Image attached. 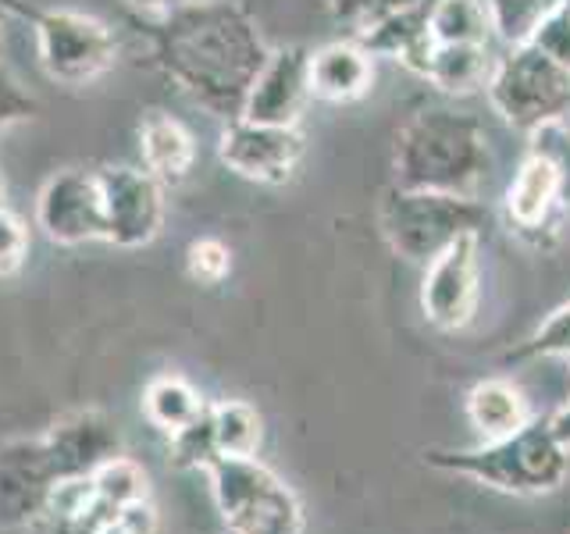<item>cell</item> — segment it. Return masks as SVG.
<instances>
[{
	"mask_svg": "<svg viewBox=\"0 0 570 534\" xmlns=\"http://www.w3.org/2000/svg\"><path fill=\"white\" fill-rule=\"evenodd\" d=\"M157 65L214 118H243V103L267 61V43L232 0H189L147 22Z\"/></svg>",
	"mask_w": 570,
	"mask_h": 534,
	"instance_id": "6da1fadb",
	"label": "cell"
},
{
	"mask_svg": "<svg viewBox=\"0 0 570 534\" xmlns=\"http://www.w3.org/2000/svg\"><path fill=\"white\" fill-rule=\"evenodd\" d=\"M392 171L400 189L450 192L481 200L492 175L489 132L471 111L428 107L396 132Z\"/></svg>",
	"mask_w": 570,
	"mask_h": 534,
	"instance_id": "7a4b0ae2",
	"label": "cell"
},
{
	"mask_svg": "<svg viewBox=\"0 0 570 534\" xmlns=\"http://www.w3.org/2000/svg\"><path fill=\"white\" fill-rule=\"evenodd\" d=\"M424 463L435 471H453L474 477L481 485L507 495H542L557 492L570 471V449L557 442L549 421H528L521 432L507 438L481 442L478 449L460 453H424Z\"/></svg>",
	"mask_w": 570,
	"mask_h": 534,
	"instance_id": "3957f363",
	"label": "cell"
},
{
	"mask_svg": "<svg viewBox=\"0 0 570 534\" xmlns=\"http://www.w3.org/2000/svg\"><path fill=\"white\" fill-rule=\"evenodd\" d=\"M382 236L410 264H428L445 246L463 236H481L489 225V207L450 192H424L392 186L379 207Z\"/></svg>",
	"mask_w": 570,
	"mask_h": 534,
	"instance_id": "277c9868",
	"label": "cell"
},
{
	"mask_svg": "<svg viewBox=\"0 0 570 534\" xmlns=\"http://www.w3.org/2000/svg\"><path fill=\"white\" fill-rule=\"evenodd\" d=\"M485 93L510 129L539 136L570 118V68L534 43H517L492 65Z\"/></svg>",
	"mask_w": 570,
	"mask_h": 534,
	"instance_id": "5b68a950",
	"label": "cell"
},
{
	"mask_svg": "<svg viewBox=\"0 0 570 534\" xmlns=\"http://www.w3.org/2000/svg\"><path fill=\"white\" fill-rule=\"evenodd\" d=\"M207 477L228 534H303L296 495L257 456H218L207 467Z\"/></svg>",
	"mask_w": 570,
	"mask_h": 534,
	"instance_id": "8992f818",
	"label": "cell"
},
{
	"mask_svg": "<svg viewBox=\"0 0 570 534\" xmlns=\"http://www.w3.org/2000/svg\"><path fill=\"white\" fill-rule=\"evenodd\" d=\"M36 53L43 71L61 86H89L115 65V32L86 11H36L32 18Z\"/></svg>",
	"mask_w": 570,
	"mask_h": 534,
	"instance_id": "52a82bcc",
	"label": "cell"
},
{
	"mask_svg": "<svg viewBox=\"0 0 570 534\" xmlns=\"http://www.w3.org/2000/svg\"><path fill=\"white\" fill-rule=\"evenodd\" d=\"M36 228L58 246H82L97 239L107 243L100 178L79 168L50 175L36 196Z\"/></svg>",
	"mask_w": 570,
	"mask_h": 534,
	"instance_id": "ba28073f",
	"label": "cell"
},
{
	"mask_svg": "<svg viewBox=\"0 0 570 534\" xmlns=\"http://www.w3.org/2000/svg\"><path fill=\"white\" fill-rule=\"evenodd\" d=\"M104 192L107 243L118 249L150 246L165 228V186L147 168H104L97 171Z\"/></svg>",
	"mask_w": 570,
	"mask_h": 534,
	"instance_id": "9c48e42d",
	"label": "cell"
},
{
	"mask_svg": "<svg viewBox=\"0 0 570 534\" xmlns=\"http://www.w3.org/2000/svg\"><path fill=\"white\" fill-rule=\"evenodd\" d=\"M218 157L239 178H249V182L261 186H278L299 165L303 136L296 125H264V121L236 118L222 132Z\"/></svg>",
	"mask_w": 570,
	"mask_h": 534,
	"instance_id": "30bf717a",
	"label": "cell"
},
{
	"mask_svg": "<svg viewBox=\"0 0 570 534\" xmlns=\"http://www.w3.org/2000/svg\"><path fill=\"white\" fill-rule=\"evenodd\" d=\"M478 307V236L450 243L439 257L424 264L421 314L442 332H456Z\"/></svg>",
	"mask_w": 570,
	"mask_h": 534,
	"instance_id": "8fae6325",
	"label": "cell"
},
{
	"mask_svg": "<svg viewBox=\"0 0 570 534\" xmlns=\"http://www.w3.org/2000/svg\"><path fill=\"white\" fill-rule=\"evenodd\" d=\"M58 474L43 438H11L0 445V527H26L47 513Z\"/></svg>",
	"mask_w": 570,
	"mask_h": 534,
	"instance_id": "7c38bea8",
	"label": "cell"
},
{
	"mask_svg": "<svg viewBox=\"0 0 570 534\" xmlns=\"http://www.w3.org/2000/svg\"><path fill=\"white\" fill-rule=\"evenodd\" d=\"M311 50L307 47H282L267 53L264 68L249 86L243 118L264 125H296L303 107L311 100Z\"/></svg>",
	"mask_w": 570,
	"mask_h": 534,
	"instance_id": "4fadbf2b",
	"label": "cell"
},
{
	"mask_svg": "<svg viewBox=\"0 0 570 534\" xmlns=\"http://www.w3.org/2000/svg\"><path fill=\"white\" fill-rule=\"evenodd\" d=\"M40 438L47 445L50 467L58 474V481L89 477L100 463L121 456L118 424L104 409H76V414L61 417Z\"/></svg>",
	"mask_w": 570,
	"mask_h": 534,
	"instance_id": "5bb4252c",
	"label": "cell"
},
{
	"mask_svg": "<svg viewBox=\"0 0 570 534\" xmlns=\"http://www.w3.org/2000/svg\"><path fill=\"white\" fill-rule=\"evenodd\" d=\"M567 189V168L552 150H531L524 165L517 168L513 182L507 189V214L517 231H546L552 225V214L560 210Z\"/></svg>",
	"mask_w": 570,
	"mask_h": 534,
	"instance_id": "9a60e30c",
	"label": "cell"
},
{
	"mask_svg": "<svg viewBox=\"0 0 570 534\" xmlns=\"http://www.w3.org/2000/svg\"><path fill=\"white\" fill-rule=\"evenodd\" d=\"M311 97L328 103L361 100L374 82V58L356 40H335L311 50Z\"/></svg>",
	"mask_w": 570,
	"mask_h": 534,
	"instance_id": "2e32d148",
	"label": "cell"
},
{
	"mask_svg": "<svg viewBox=\"0 0 570 534\" xmlns=\"http://www.w3.org/2000/svg\"><path fill=\"white\" fill-rule=\"evenodd\" d=\"M139 157L160 186H178L193 171L196 139L178 118L150 111L139 121Z\"/></svg>",
	"mask_w": 570,
	"mask_h": 534,
	"instance_id": "e0dca14e",
	"label": "cell"
},
{
	"mask_svg": "<svg viewBox=\"0 0 570 534\" xmlns=\"http://www.w3.org/2000/svg\"><path fill=\"white\" fill-rule=\"evenodd\" d=\"M492 53L481 43H432L428 61L421 68V79L439 86L450 97H468L485 89L492 76Z\"/></svg>",
	"mask_w": 570,
	"mask_h": 534,
	"instance_id": "ac0fdd59",
	"label": "cell"
},
{
	"mask_svg": "<svg viewBox=\"0 0 570 534\" xmlns=\"http://www.w3.org/2000/svg\"><path fill=\"white\" fill-rule=\"evenodd\" d=\"M468 421L474 424V432L481 438L495 442V438L521 432L531 421V409H528L524 392L517 385L503 378H489L468 392Z\"/></svg>",
	"mask_w": 570,
	"mask_h": 534,
	"instance_id": "d6986e66",
	"label": "cell"
},
{
	"mask_svg": "<svg viewBox=\"0 0 570 534\" xmlns=\"http://www.w3.org/2000/svg\"><path fill=\"white\" fill-rule=\"evenodd\" d=\"M207 409L204 396L196 392L186 378L178 374H160L147 388H142V414L160 432H183L186 424H193Z\"/></svg>",
	"mask_w": 570,
	"mask_h": 534,
	"instance_id": "ffe728a7",
	"label": "cell"
},
{
	"mask_svg": "<svg viewBox=\"0 0 570 534\" xmlns=\"http://www.w3.org/2000/svg\"><path fill=\"white\" fill-rule=\"evenodd\" d=\"M428 32L435 43H481L489 47L492 22L485 0H435L428 11Z\"/></svg>",
	"mask_w": 570,
	"mask_h": 534,
	"instance_id": "44dd1931",
	"label": "cell"
},
{
	"mask_svg": "<svg viewBox=\"0 0 570 534\" xmlns=\"http://www.w3.org/2000/svg\"><path fill=\"white\" fill-rule=\"evenodd\" d=\"M210 424H214V442L218 453L232 459H249L261 449V414L243 399H222L210 406Z\"/></svg>",
	"mask_w": 570,
	"mask_h": 534,
	"instance_id": "7402d4cb",
	"label": "cell"
},
{
	"mask_svg": "<svg viewBox=\"0 0 570 534\" xmlns=\"http://www.w3.org/2000/svg\"><path fill=\"white\" fill-rule=\"evenodd\" d=\"M560 0H485L492 32L507 47L528 43L534 29L546 22V14L557 8Z\"/></svg>",
	"mask_w": 570,
	"mask_h": 534,
	"instance_id": "603a6c76",
	"label": "cell"
},
{
	"mask_svg": "<svg viewBox=\"0 0 570 534\" xmlns=\"http://www.w3.org/2000/svg\"><path fill=\"white\" fill-rule=\"evenodd\" d=\"M89 477H94L97 498L111 510H125V506L147 498V471L129 456H115V459L100 463Z\"/></svg>",
	"mask_w": 570,
	"mask_h": 534,
	"instance_id": "cb8c5ba5",
	"label": "cell"
},
{
	"mask_svg": "<svg viewBox=\"0 0 570 534\" xmlns=\"http://www.w3.org/2000/svg\"><path fill=\"white\" fill-rule=\"evenodd\" d=\"M546 356H560V360H570V299L560 310H552L542 328L534 332L528 343H521L517 349L507 353V364H524V360H546Z\"/></svg>",
	"mask_w": 570,
	"mask_h": 534,
	"instance_id": "d4e9b609",
	"label": "cell"
},
{
	"mask_svg": "<svg viewBox=\"0 0 570 534\" xmlns=\"http://www.w3.org/2000/svg\"><path fill=\"white\" fill-rule=\"evenodd\" d=\"M171 438V463L175 467H186V471H204L214 459H218V442H214V424H210V403L200 417L193 424H186L183 432L168 435Z\"/></svg>",
	"mask_w": 570,
	"mask_h": 534,
	"instance_id": "484cf974",
	"label": "cell"
},
{
	"mask_svg": "<svg viewBox=\"0 0 570 534\" xmlns=\"http://www.w3.org/2000/svg\"><path fill=\"white\" fill-rule=\"evenodd\" d=\"M232 271V249L222 239H193L186 249V275L196 285H222Z\"/></svg>",
	"mask_w": 570,
	"mask_h": 534,
	"instance_id": "4316f807",
	"label": "cell"
},
{
	"mask_svg": "<svg viewBox=\"0 0 570 534\" xmlns=\"http://www.w3.org/2000/svg\"><path fill=\"white\" fill-rule=\"evenodd\" d=\"M421 0H328V11L338 26H346L353 32L367 29L371 22H379L385 14H396L406 8H417Z\"/></svg>",
	"mask_w": 570,
	"mask_h": 534,
	"instance_id": "83f0119b",
	"label": "cell"
},
{
	"mask_svg": "<svg viewBox=\"0 0 570 534\" xmlns=\"http://www.w3.org/2000/svg\"><path fill=\"white\" fill-rule=\"evenodd\" d=\"M528 43H534L539 50H546L552 61L570 68V0H560V4L546 14V22L534 29Z\"/></svg>",
	"mask_w": 570,
	"mask_h": 534,
	"instance_id": "f1b7e54d",
	"label": "cell"
},
{
	"mask_svg": "<svg viewBox=\"0 0 570 534\" xmlns=\"http://www.w3.org/2000/svg\"><path fill=\"white\" fill-rule=\"evenodd\" d=\"M40 115V100H36L29 89L18 82L11 71L0 65V129L18 121H29Z\"/></svg>",
	"mask_w": 570,
	"mask_h": 534,
	"instance_id": "f546056e",
	"label": "cell"
},
{
	"mask_svg": "<svg viewBox=\"0 0 570 534\" xmlns=\"http://www.w3.org/2000/svg\"><path fill=\"white\" fill-rule=\"evenodd\" d=\"M26 254H29V231L22 218H14L4 207L0 210V278H11L26 264Z\"/></svg>",
	"mask_w": 570,
	"mask_h": 534,
	"instance_id": "4dcf8cb0",
	"label": "cell"
},
{
	"mask_svg": "<svg viewBox=\"0 0 570 534\" xmlns=\"http://www.w3.org/2000/svg\"><path fill=\"white\" fill-rule=\"evenodd\" d=\"M118 521H121V527L129 531V534H154L157 531V513L150 510L147 498H142V503H132V506L118 510Z\"/></svg>",
	"mask_w": 570,
	"mask_h": 534,
	"instance_id": "1f68e13d",
	"label": "cell"
},
{
	"mask_svg": "<svg viewBox=\"0 0 570 534\" xmlns=\"http://www.w3.org/2000/svg\"><path fill=\"white\" fill-rule=\"evenodd\" d=\"M570 364V360H567ZM549 427H552V435H557V442L563 445V449H570V403L560 406L557 414L549 417Z\"/></svg>",
	"mask_w": 570,
	"mask_h": 534,
	"instance_id": "d6a6232c",
	"label": "cell"
},
{
	"mask_svg": "<svg viewBox=\"0 0 570 534\" xmlns=\"http://www.w3.org/2000/svg\"><path fill=\"white\" fill-rule=\"evenodd\" d=\"M136 4H142V0H136ZM147 4H154V14H160V11H171L178 4H189V0H147Z\"/></svg>",
	"mask_w": 570,
	"mask_h": 534,
	"instance_id": "836d02e7",
	"label": "cell"
},
{
	"mask_svg": "<svg viewBox=\"0 0 570 534\" xmlns=\"http://www.w3.org/2000/svg\"><path fill=\"white\" fill-rule=\"evenodd\" d=\"M8 207V189H4V175H0V210Z\"/></svg>",
	"mask_w": 570,
	"mask_h": 534,
	"instance_id": "e575fe53",
	"label": "cell"
},
{
	"mask_svg": "<svg viewBox=\"0 0 570 534\" xmlns=\"http://www.w3.org/2000/svg\"><path fill=\"white\" fill-rule=\"evenodd\" d=\"M4 22H8V14H4V11H0V26H4ZM0 50H4V40H0Z\"/></svg>",
	"mask_w": 570,
	"mask_h": 534,
	"instance_id": "d590c367",
	"label": "cell"
},
{
	"mask_svg": "<svg viewBox=\"0 0 570 534\" xmlns=\"http://www.w3.org/2000/svg\"><path fill=\"white\" fill-rule=\"evenodd\" d=\"M432 4H435V0H421V8H424V11H432Z\"/></svg>",
	"mask_w": 570,
	"mask_h": 534,
	"instance_id": "8d00e7d4",
	"label": "cell"
}]
</instances>
